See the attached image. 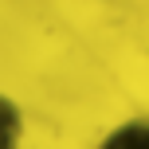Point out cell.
Returning <instances> with one entry per match:
<instances>
[{
  "label": "cell",
  "instance_id": "6da1fadb",
  "mask_svg": "<svg viewBox=\"0 0 149 149\" xmlns=\"http://www.w3.org/2000/svg\"><path fill=\"white\" fill-rule=\"evenodd\" d=\"M20 134H24L20 110H16V102H12V98H4V94H0V149L20 145Z\"/></svg>",
  "mask_w": 149,
  "mask_h": 149
}]
</instances>
